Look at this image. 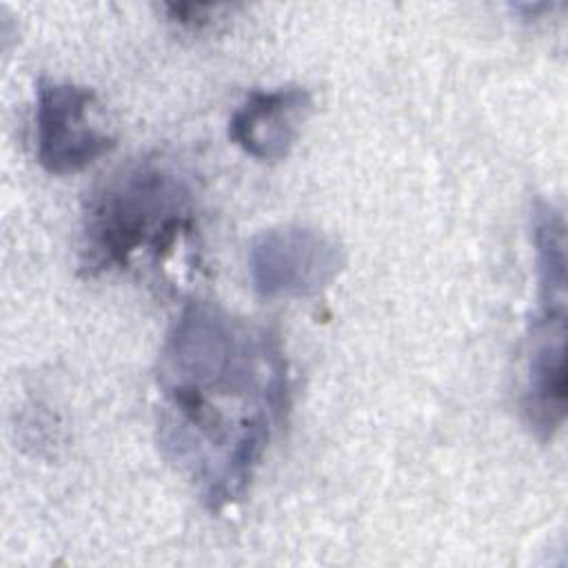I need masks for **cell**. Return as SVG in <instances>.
Wrapping results in <instances>:
<instances>
[{"mask_svg": "<svg viewBox=\"0 0 568 568\" xmlns=\"http://www.w3.org/2000/svg\"><path fill=\"white\" fill-rule=\"evenodd\" d=\"M158 439L211 510L242 499L288 406L275 335L193 302L173 320L155 371Z\"/></svg>", "mask_w": 568, "mask_h": 568, "instance_id": "obj_1", "label": "cell"}, {"mask_svg": "<svg viewBox=\"0 0 568 568\" xmlns=\"http://www.w3.org/2000/svg\"><path fill=\"white\" fill-rule=\"evenodd\" d=\"M193 193L173 169L140 160L111 173L82 215L80 268L87 275L126 268L140 253L162 257L193 229Z\"/></svg>", "mask_w": 568, "mask_h": 568, "instance_id": "obj_2", "label": "cell"}, {"mask_svg": "<svg viewBox=\"0 0 568 568\" xmlns=\"http://www.w3.org/2000/svg\"><path fill=\"white\" fill-rule=\"evenodd\" d=\"M342 266V246L324 231L302 224L268 229L248 248L253 288L268 300L317 295Z\"/></svg>", "mask_w": 568, "mask_h": 568, "instance_id": "obj_3", "label": "cell"}, {"mask_svg": "<svg viewBox=\"0 0 568 568\" xmlns=\"http://www.w3.org/2000/svg\"><path fill=\"white\" fill-rule=\"evenodd\" d=\"M95 95L87 87L40 78L36 84V158L53 175L87 169L115 146L91 120Z\"/></svg>", "mask_w": 568, "mask_h": 568, "instance_id": "obj_4", "label": "cell"}, {"mask_svg": "<svg viewBox=\"0 0 568 568\" xmlns=\"http://www.w3.org/2000/svg\"><path fill=\"white\" fill-rule=\"evenodd\" d=\"M539 313L526 353L521 410L539 439H550L566 417V297H537Z\"/></svg>", "mask_w": 568, "mask_h": 568, "instance_id": "obj_5", "label": "cell"}, {"mask_svg": "<svg viewBox=\"0 0 568 568\" xmlns=\"http://www.w3.org/2000/svg\"><path fill=\"white\" fill-rule=\"evenodd\" d=\"M308 109L311 95L302 87L253 89L231 113L229 138L255 160H282L295 144Z\"/></svg>", "mask_w": 568, "mask_h": 568, "instance_id": "obj_6", "label": "cell"}, {"mask_svg": "<svg viewBox=\"0 0 568 568\" xmlns=\"http://www.w3.org/2000/svg\"><path fill=\"white\" fill-rule=\"evenodd\" d=\"M217 7H211V4H166V11H169V18L184 24V27H191V29H200L204 24L211 22V11H215Z\"/></svg>", "mask_w": 568, "mask_h": 568, "instance_id": "obj_7", "label": "cell"}]
</instances>
